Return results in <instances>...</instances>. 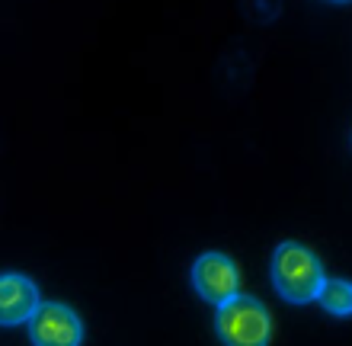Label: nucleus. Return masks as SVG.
Instances as JSON below:
<instances>
[{"instance_id": "obj_5", "label": "nucleus", "mask_w": 352, "mask_h": 346, "mask_svg": "<svg viewBox=\"0 0 352 346\" xmlns=\"http://www.w3.org/2000/svg\"><path fill=\"white\" fill-rule=\"evenodd\" d=\"M38 308L36 282L19 276V272H3L0 276V327H13L32 318Z\"/></svg>"}, {"instance_id": "obj_3", "label": "nucleus", "mask_w": 352, "mask_h": 346, "mask_svg": "<svg viewBox=\"0 0 352 346\" xmlns=\"http://www.w3.org/2000/svg\"><path fill=\"white\" fill-rule=\"evenodd\" d=\"M29 324V337L32 346H80L84 343V324L77 318L74 308H67L61 301H38L32 311Z\"/></svg>"}, {"instance_id": "obj_2", "label": "nucleus", "mask_w": 352, "mask_h": 346, "mask_svg": "<svg viewBox=\"0 0 352 346\" xmlns=\"http://www.w3.org/2000/svg\"><path fill=\"white\" fill-rule=\"evenodd\" d=\"M214 327H218V337L224 346H269L272 321L256 299L234 295L231 301L218 305Z\"/></svg>"}, {"instance_id": "obj_4", "label": "nucleus", "mask_w": 352, "mask_h": 346, "mask_svg": "<svg viewBox=\"0 0 352 346\" xmlns=\"http://www.w3.org/2000/svg\"><path fill=\"white\" fill-rule=\"evenodd\" d=\"M192 285L195 292L202 295L205 301H212V305H224V301H231L241 289V270H237V263L231 257H224V253H202L192 266Z\"/></svg>"}, {"instance_id": "obj_6", "label": "nucleus", "mask_w": 352, "mask_h": 346, "mask_svg": "<svg viewBox=\"0 0 352 346\" xmlns=\"http://www.w3.org/2000/svg\"><path fill=\"white\" fill-rule=\"evenodd\" d=\"M317 299H320V305H324L330 314L346 318V314L352 311V285L346 279H324Z\"/></svg>"}, {"instance_id": "obj_1", "label": "nucleus", "mask_w": 352, "mask_h": 346, "mask_svg": "<svg viewBox=\"0 0 352 346\" xmlns=\"http://www.w3.org/2000/svg\"><path fill=\"white\" fill-rule=\"evenodd\" d=\"M272 282H276V292L285 301L307 305L320 295L324 270L307 247L285 241L282 247H276V257H272Z\"/></svg>"}]
</instances>
